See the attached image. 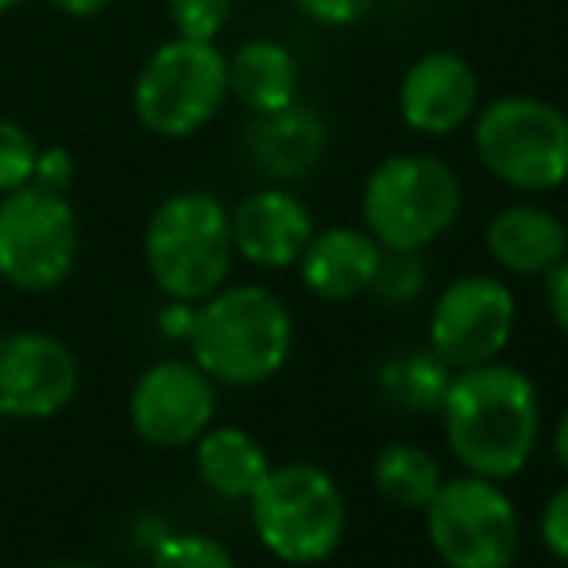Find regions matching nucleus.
Returning a JSON list of instances; mask_svg holds the SVG:
<instances>
[{
    "label": "nucleus",
    "mask_w": 568,
    "mask_h": 568,
    "mask_svg": "<svg viewBox=\"0 0 568 568\" xmlns=\"http://www.w3.org/2000/svg\"><path fill=\"white\" fill-rule=\"evenodd\" d=\"M445 442L471 476L510 479L530 464L541 437V403L518 367L476 364L453 372L442 398Z\"/></svg>",
    "instance_id": "obj_1"
},
{
    "label": "nucleus",
    "mask_w": 568,
    "mask_h": 568,
    "mask_svg": "<svg viewBox=\"0 0 568 568\" xmlns=\"http://www.w3.org/2000/svg\"><path fill=\"white\" fill-rule=\"evenodd\" d=\"M194 364L225 387H255L283 372L294 348L286 302L267 286H221L194 306L190 325Z\"/></svg>",
    "instance_id": "obj_2"
},
{
    "label": "nucleus",
    "mask_w": 568,
    "mask_h": 568,
    "mask_svg": "<svg viewBox=\"0 0 568 568\" xmlns=\"http://www.w3.org/2000/svg\"><path fill=\"white\" fill-rule=\"evenodd\" d=\"M232 225L229 210L210 190L171 194L148 221L143 260L159 291L174 302H205L229 283L232 271Z\"/></svg>",
    "instance_id": "obj_3"
},
{
    "label": "nucleus",
    "mask_w": 568,
    "mask_h": 568,
    "mask_svg": "<svg viewBox=\"0 0 568 568\" xmlns=\"http://www.w3.org/2000/svg\"><path fill=\"white\" fill-rule=\"evenodd\" d=\"M252 530L283 565H317L337 554L348 507L337 479L317 464H283L252 491Z\"/></svg>",
    "instance_id": "obj_4"
},
{
    "label": "nucleus",
    "mask_w": 568,
    "mask_h": 568,
    "mask_svg": "<svg viewBox=\"0 0 568 568\" xmlns=\"http://www.w3.org/2000/svg\"><path fill=\"white\" fill-rule=\"evenodd\" d=\"M364 225L387 252H422L460 217V179L437 155H390L367 174Z\"/></svg>",
    "instance_id": "obj_5"
},
{
    "label": "nucleus",
    "mask_w": 568,
    "mask_h": 568,
    "mask_svg": "<svg viewBox=\"0 0 568 568\" xmlns=\"http://www.w3.org/2000/svg\"><path fill=\"white\" fill-rule=\"evenodd\" d=\"M229 98V59L213 43L171 39L140 67L132 90L135 116L148 132L182 140L221 113Z\"/></svg>",
    "instance_id": "obj_6"
},
{
    "label": "nucleus",
    "mask_w": 568,
    "mask_h": 568,
    "mask_svg": "<svg viewBox=\"0 0 568 568\" xmlns=\"http://www.w3.org/2000/svg\"><path fill=\"white\" fill-rule=\"evenodd\" d=\"M82 247L67 194L28 182L0 194V278L16 291L47 294L70 278Z\"/></svg>",
    "instance_id": "obj_7"
},
{
    "label": "nucleus",
    "mask_w": 568,
    "mask_h": 568,
    "mask_svg": "<svg viewBox=\"0 0 568 568\" xmlns=\"http://www.w3.org/2000/svg\"><path fill=\"white\" fill-rule=\"evenodd\" d=\"M426 534L445 568H510L518 557V510L499 479H442L426 503Z\"/></svg>",
    "instance_id": "obj_8"
},
{
    "label": "nucleus",
    "mask_w": 568,
    "mask_h": 568,
    "mask_svg": "<svg viewBox=\"0 0 568 568\" xmlns=\"http://www.w3.org/2000/svg\"><path fill=\"white\" fill-rule=\"evenodd\" d=\"M476 151L507 186L557 190L568 182V116L538 98H499L476 116Z\"/></svg>",
    "instance_id": "obj_9"
},
{
    "label": "nucleus",
    "mask_w": 568,
    "mask_h": 568,
    "mask_svg": "<svg viewBox=\"0 0 568 568\" xmlns=\"http://www.w3.org/2000/svg\"><path fill=\"white\" fill-rule=\"evenodd\" d=\"M518 306L507 283L495 275H464L445 286L429 314V348L453 367L491 364L515 337Z\"/></svg>",
    "instance_id": "obj_10"
},
{
    "label": "nucleus",
    "mask_w": 568,
    "mask_h": 568,
    "mask_svg": "<svg viewBox=\"0 0 568 568\" xmlns=\"http://www.w3.org/2000/svg\"><path fill=\"white\" fill-rule=\"evenodd\" d=\"M128 418L155 449H186L217 418V383L194 359H159L135 379Z\"/></svg>",
    "instance_id": "obj_11"
},
{
    "label": "nucleus",
    "mask_w": 568,
    "mask_h": 568,
    "mask_svg": "<svg viewBox=\"0 0 568 568\" xmlns=\"http://www.w3.org/2000/svg\"><path fill=\"white\" fill-rule=\"evenodd\" d=\"M78 359L67 341L39 329L0 333V418H54L78 395Z\"/></svg>",
    "instance_id": "obj_12"
},
{
    "label": "nucleus",
    "mask_w": 568,
    "mask_h": 568,
    "mask_svg": "<svg viewBox=\"0 0 568 568\" xmlns=\"http://www.w3.org/2000/svg\"><path fill=\"white\" fill-rule=\"evenodd\" d=\"M479 78L464 54L429 51L410 62L398 85V109L414 132L449 135L476 116Z\"/></svg>",
    "instance_id": "obj_13"
},
{
    "label": "nucleus",
    "mask_w": 568,
    "mask_h": 568,
    "mask_svg": "<svg viewBox=\"0 0 568 568\" xmlns=\"http://www.w3.org/2000/svg\"><path fill=\"white\" fill-rule=\"evenodd\" d=\"M229 225L236 255L267 271L294 267L314 236V217L291 190H260L244 197L236 213H229Z\"/></svg>",
    "instance_id": "obj_14"
},
{
    "label": "nucleus",
    "mask_w": 568,
    "mask_h": 568,
    "mask_svg": "<svg viewBox=\"0 0 568 568\" xmlns=\"http://www.w3.org/2000/svg\"><path fill=\"white\" fill-rule=\"evenodd\" d=\"M244 143L255 171H263L267 179L291 182L322 163L325 148H329V128L314 109L298 105V98H294L291 105L275 109V113H255Z\"/></svg>",
    "instance_id": "obj_15"
},
{
    "label": "nucleus",
    "mask_w": 568,
    "mask_h": 568,
    "mask_svg": "<svg viewBox=\"0 0 568 568\" xmlns=\"http://www.w3.org/2000/svg\"><path fill=\"white\" fill-rule=\"evenodd\" d=\"M379 260H383V247L372 232L337 225L310 236L306 252L298 255V271H302V283L317 298L348 302L356 294L372 291Z\"/></svg>",
    "instance_id": "obj_16"
},
{
    "label": "nucleus",
    "mask_w": 568,
    "mask_h": 568,
    "mask_svg": "<svg viewBox=\"0 0 568 568\" xmlns=\"http://www.w3.org/2000/svg\"><path fill=\"white\" fill-rule=\"evenodd\" d=\"M487 252L510 275H549L568 255V229L541 205H507L487 225Z\"/></svg>",
    "instance_id": "obj_17"
},
{
    "label": "nucleus",
    "mask_w": 568,
    "mask_h": 568,
    "mask_svg": "<svg viewBox=\"0 0 568 568\" xmlns=\"http://www.w3.org/2000/svg\"><path fill=\"white\" fill-rule=\"evenodd\" d=\"M194 464L202 484L221 499H252L271 471L267 449L240 426H210L194 442Z\"/></svg>",
    "instance_id": "obj_18"
},
{
    "label": "nucleus",
    "mask_w": 568,
    "mask_h": 568,
    "mask_svg": "<svg viewBox=\"0 0 568 568\" xmlns=\"http://www.w3.org/2000/svg\"><path fill=\"white\" fill-rule=\"evenodd\" d=\"M229 93L247 113H275L298 98V67L283 43L252 39L229 59Z\"/></svg>",
    "instance_id": "obj_19"
},
{
    "label": "nucleus",
    "mask_w": 568,
    "mask_h": 568,
    "mask_svg": "<svg viewBox=\"0 0 568 568\" xmlns=\"http://www.w3.org/2000/svg\"><path fill=\"white\" fill-rule=\"evenodd\" d=\"M449 379H453V367L434 348L398 352V356L383 359L379 367V390L387 395V403L403 406L410 414L442 410Z\"/></svg>",
    "instance_id": "obj_20"
},
{
    "label": "nucleus",
    "mask_w": 568,
    "mask_h": 568,
    "mask_svg": "<svg viewBox=\"0 0 568 568\" xmlns=\"http://www.w3.org/2000/svg\"><path fill=\"white\" fill-rule=\"evenodd\" d=\"M372 479H375V491L395 503V507L426 510V503L437 495L445 476H442V464L422 449V445L395 442V445H383L379 456H375Z\"/></svg>",
    "instance_id": "obj_21"
},
{
    "label": "nucleus",
    "mask_w": 568,
    "mask_h": 568,
    "mask_svg": "<svg viewBox=\"0 0 568 568\" xmlns=\"http://www.w3.org/2000/svg\"><path fill=\"white\" fill-rule=\"evenodd\" d=\"M151 568H236V557L210 534H171L155 546Z\"/></svg>",
    "instance_id": "obj_22"
},
{
    "label": "nucleus",
    "mask_w": 568,
    "mask_h": 568,
    "mask_svg": "<svg viewBox=\"0 0 568 568\" xmlns=\"http://www.w3.org/2000/svg\"><path fill=\"white\" fill-rule=\"evenodd\" d=\"M426 286V271L418 263V252H387L383 247L379 271L372 278V294L387 306H410Z\"/></svg>",
    "instance_id": "obj_23"
},
{
    "label": "nucleus",
    "mask_w": 568,
    "mask_h": 568,
    "mask_svg": "<svg viewBox=\"0 0 568 568\" xmlns=\"http://www.w3.org/2000/svg\"><path fill=\"white\" fill-rule=\"evenodd\" d=\"M36 159L39 148L16 120L0 116V194L20 190L36 179Z\"/></svg>",
    "instance_id": "obj_24"
},
{
    "label": "nucleus",
    "mask_w": 568,
    "mask_h": 568,
    "mask_svg": "<svg viewBox=\"0 0 568 568\" xmlns=\"http://www.w3.org/2000/svg\"><path fill=\"white\" fill-rule=\"evenodd\" d=\"M179 39L213 43L232 16V0H166Z\"/></svg>",
    "instance_id": "obj_25"
},
{
    "label": "nucleus",
    "mask_w": 568,
    "mask_h": 568,
    "mask_svg": "<svg viewBox=\"0 0 568 568\" xmlns=\"http://www.w3.org/2000/svg\"><path fill=\"white\" fill-rule=\"evenodd\" d=\"M302 16H310L314 23L325 28H348V23L364 20L375 8V0H294Z\"/></svg>",
    "instance_id": "obj_26"
},
{
    "label": "nucleus",
    "mask_w": 568,
    "mask_h": 568,
    "mask_svg": "<svg viewBox=\"0 0 568 568\" xmlns=\"http://www.w3.org/2000/svg\"><path fill=\"white\" fill-rule=\"evenodd\" d=\"M541 538H546L549 554L568 565V484L557 487L541 510Z\"/></svg>",
    "instance_id": "obj_27"
},
{
    "label": "nucleus",
    "mask_w": 568,
    "mask_h": 568,
    "mask_svg": "<svg viewBox=\"0 0 568 568\" xmlns=\"http://www.w3.org/2000/svg\"><path fill=\"white\" fill-rule=\"evenodd\" d=\"M70 179H74V163H70V151L67 148H47V151H39V159H36V179H31V182H39V186L67 194Z\"/></svg>",
    "instance_id": "obj_28"
},
{
    "label": "nucleus",
    "mask_w": 568,
    "mask_h": 568,
    "mask_svg": "<svg viewBox=\"0 0 568 568\" xmlns=\"http://www.w3.org/2000/svg\"><path fill=\"white\" fill-rule=\"evenodd\" d=\"M546 302H549V314H554L557 329H561L568 341V255L546 275Z\"/></svg>",
    "instance_id": "obj_29"
},
{
    "label": "nucleus",
    "mask_w": 568,
    "mask_h": 568,
    "mask_svg": "<svg viewBox=\"0 0 568 568\" xmlns=\"http://www.w3.org/2000/svg\"><path fill=\"white\" fill-rule=\"evenodd\" d=\"M159 325L166 329V337H190V325H194V306L190 302H174L159 314Z\"/></svg>",
    "instance_id": "obj_30"
},
{
    "label": "nucleus",
    "mask_w": 568,
    "mask_h": 568,
    "mask_svg": "<svg viewBox=\"0 0 568 568\" xmlns=\"http://www.w3.org/2000/svg\"><path fill=\"white\" fill-rule=\"evenodd\" d=\"M51 4L67 16H98V12H105L113 0H51Z\"/></svg>",
    "instance_id": "obj_31"
},
{
    "label": "nucleus",
    "mask_w": 568,
    "mask_h": 568,
    "mask_svg": "<svg viewBox=\"0 0 568 568\" xmlns=\"http://www.w3.org/2000/svg\"><path fill=\"white\" fill-rule=\"evenodd\" d=\"M554 453H557V460H561V468L568 471V410L561 414V422H557V429H554Z\"/></svg>",
    "instance_id": "obj_32"
},
{
    "label": "nucleus",
    "mask_w": 568,
    "mask_h": 568,
    "mask_svg": "<svg viewBox=\"0 0 568 568\" xmlns=\"http://www.w3.org/2000/svg\"><path fill=\"white\" fill-rule=\"evenodd\" d=\"M47 568H101V565H90V561H54Z\"/></svg>",
    "instance_id": "obj_33"
},
{
    "label": "nucleus",
    "mask_w": 568,
    "mask_h": 568,
    "mask_svg": "<svg viewBox=\"0 0 568 568\" xmlns=\"http://www.w3.org/2000/svg\"><path fill=\"white\" fill-rule=\"evenodd\" d=\"M23 0H0V12H8V8H20Z\"/></svg>",
    "instance_id": "obj_34"
},
{
    "label": "nucleus",
    "mask_w": 568,
    "mask_h": 568,
    "mask_svg": "<svg viewBox=\"0 0 568 568\" xmlns=\"http://www.w3.org/2000/svg\"><path fill=\"white\" fill-rule=\"evenodd\" d=\"M0 429H4V418H0Z\"/></svg>",
    "instance_id": "obj_35"
}]
</instances>
